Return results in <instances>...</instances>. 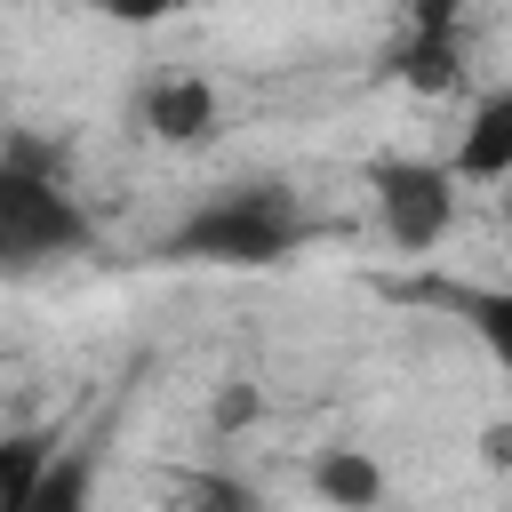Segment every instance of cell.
Masks as SVG:
<instances>
[{
	"instance_id": "6da1fadb",
	"label": "cell",
	"mask_w": 512,
	"mask_h": 512,
	"mask_svg": "<svg viewBox=\"0 0 512 512\" xmlns=\"http://www.w3.org/2000/svg\"><path fill=\"white\" fill-rule=\"evenodd\" d=\"M304 240V208L280 184H232L216 200H200L176 232L168 256H200V264H272Z\"/></svg>"
},
{
	"instance_id": "7a4b0ae2",
	"label": "cell",
	"mask_w": 512,
	"mask_h": 512,
	"mask_svg": "<svg viewBox=\"0 0 512 512\" xmlns=\"http://www.w3.org/2000/svg\"><path fill=\"white\" fill-rule=\"evenodd\" d=\"M80 248H88L80 200L48 168L0 152V264H56V256H80Z\"/></svg>"
},
{
	"instance_id": "3957f363",
	"label": "cell",
	"mask_w": 512,
	"mask_h": 512,
	"mask_svg": "<svg viewBox=\"0 0 512 512\" xmlns=\"http://www.w3.org/2000/svg\"><path fill=\"white\" fill-rule=\"evenodd\" d=\"M368 192H376V224H384V240L408 248V256H432V248L448 240V224H456V184H448L440 160L392 152V160L368 168Z\"/></svg>"
},
{
	"instance_id": "277c9868",
	"label": "cell",
	"mask_w": 512,
	"mask_h": 512,
	"mask_svg": "<svg viewBox=\"0 0 512 512\" xmlns=\"http://www.w3.org/2000/svg\"><path fill=\"white\" fill-rule=\"evenodd\" d=\"M440 168H448V184H504L512 176V88H488L472 104V120Z\"/></svg>"
},
{
	"instance_id": "5b68a950",
	"label": "cell",
	"mask_w": 512,
	"mask_h": 512,
	"mask_svg": "<svg viewBox=\"0 0 512 512\" xmlns=\"http://www.w3.org/2000/svg\"><path fill=\"white\" fill-rule=\"evenodd\" d=\"M144 128L160 144H208L216 136V88L200 72H160L144 80Z\"/></svg>"
},
{
	"instance_id": "8992f818",
	"label": "cell",
	"mask_w": 512,
	"mask_h": 512,
	"mask_svg": "<svg viewBox=\"0 0 512 512\" xmlns=\"http://www.w3.org/2000/svg\"><path fill=\"white\" fill-rule=\"evenodd\" d=\"M312 488H320V504H336V512H376V504H384V464L360 456V448H320V456H312Z\"/></svg>"
},
{
	"instance_id": "52a82bcc",
	"label": "cell",
	"mask_w": 512,
	"mask_h": 512,
	"mask_svg": "<svg viewBox=\"0 0 512 512\" xmlns=\"http://www.w3.org/2000/svg\"><path fill=\"white\" fill-rule=\"evenodd\" d=\"M56 432L48 424H16V432H0V512H24L32 504V488L48 480V464H56Z\"/></svg>"
},
{
	"instance_id": "ba28073f",
	"label": "cell",
	"mask_w": 512,
	"mask_h": 512,
	"mask_svg": "<svg viewBox=\"0 0 512 512\" xmlns=\"http://www.w3.org/2000/svg\"><path fill=\"white\" fill-rule=\"evenodd\" d=\"M24 512H96V448H56V464Z\"/></svg>"
},
{
	"instance_id": "9c48e42d",
	"label": "cell",
	"mask_w": 512,
	"mask_h": 512,
	"mask_svg": "<svg viewBox=\"0 0 512 512\" xmlns=\"http://www.w3.org/2000/svg\"><path fill=\"white\" fill-rule=\"evenodd\" d=\"M168 504L176 512H256V496L240 480H224V472H176L168 480Z\"/></svg>"
},
{
	"instance_id": "30bf717a",
	"label": "cell",
	"mask_w": 512,
	"mask_h": 512,
	"mask_svg": "<svg viewBox=\"0 0 512 512\" xmlns=\"http://www.w3.org/2000/svg\"><path fill=\"white\" fill-rule=\"evenodd\" d=\"M408 80L416 88H456V40H448V16L424 8V40L408 48Z\"/></svg>"
}]
</instances>
